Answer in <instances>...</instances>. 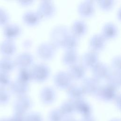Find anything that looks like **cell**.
Returning a JSON list of instances; mask_svg holds the SVG:
<instances>
[{"mask_svg": "<svg viewBox=\"0 0 121 121\" xmlns=\"http://www.w3.org/2000/svg\"><path fill=\"white\" fill-rule=\"evenodd\" d=\"M70 32L68 28L64 26L59 25L55 26L50 33L51 43L56 48L62 47L64 39Z\"/></svg>", "mask_w": 121, "mask_h": 121, "instance_id": "obj_1", "label": "cell"}, {"mask_svg": "<svg viewBox=\"0 0 121 121\" xmlns=\"http://www.w3.org/2000/svg\"><path fill=\"white\" fill-rule=\"evenodd\" d=\"M30 72L32 80L40 82L47 79L50 74V69L46 64L38 63L33 66Z\"/></svg>", "mask_w": 121, "mask_h": 121, "instance_id": "obj_2", "label": "cell"}, {"mask_svg": "<svg viewBox=\"0 0 121 121\" xmlns=\"http://www.w3.org/2000/svg\"><path fill=\"white\" fill-rule=\"evenodd\" d=\"M56 47L51 42H43L36 48L37 56L42 60H49L54 56Z\"/></svg>", "mask_w": 121, "mask_h": 121, "instance_id": "obj_3", "label": "cell"}, {"mask_svg": "<svg viewBox=\"0 0 121 121\" xmlns=\"http://www.w3.org/2000/svg\"><path fill=\"white\" fill-rule=\"evenodd\" d=\"M117 94L115 88L106 84L100 86L95 95L98 99L108 102L113 101Z\"/></svg>", "mask_w": 121, "mask_h": 121, "instance_id": "obj_4", "label": "cell"}, {"mask_svg": "<svg viewBox=\"0 0 121 121\" xmlns=\"http://www.w3.org/2000/svg\"><path fill=\"white\" fill-rule=\"evenodd\" d=\"M31 98L27 95L18 96L14 101L13 108L15 112L25 114L32 106Z\"/></svg>", "mask_w": 121, "mask_h": 121, "instance_id": "obj_5", "label": "cell"}, {"mask_svg": "<svg viewBox=\"0 0 121 121\" xmlns=\"http://www.w3.org/2000/svg\"><path fill=\"white\" fill-rule=\"evenodd\" d=\"M72 79L69 73L65 71L57 72L53 77V82L55 85L61 89H67L72 84Z\"/></svg>", "mask_w": 121, "mask_h": 121, "instance_id": "obj_6", "label": "cell"}, {"mask_svg": "<svg viewBox=\"0 0 121 121\" xmlns=\"http://www.w3.org/2000/svg\"><path fill=\"white\" fill-rule=\"evenodd\" d=\"M81 86L85 94L95 95L100 85L99 80L92 77L84 78Z\"/></svg>", "mask_w": 121, "mask_h": 121, "instance_id": "obj_7", "label": "cell"}, {"mask_svg": "<svg viewBox=\"0 0 121 121\" xmlns=\"http://www.w3.org/2000/svg\"><path fill=\"white\" fill-rule=\"evenodd\" d=\"M56 8L52 1L51 0H42L38 5L37 12L42 18H49L55 13Z\"/></svg>", "mask_w": 121, "mask_h": 121, "instance_id": "obj_8", "label": "cell"}, {"mask_svg": "<svg viewBox=\"0 0 121 121\" xmlns=\"http://www.w3.org/2000/svg\"><path fill=\"white\" fill-rule=\"evenodd\" d=\"M14 61L16 67L19 69L28 68L33 64L34 58L30 53L23 52L18 54Z\"/></svg>", "mask_w": 121, "mask_h": 121, "instance_id": "obj_9", "label": "cell"}, {"mask_svg": "<svg viewBox=\"0 0 121 121\" xmlns=\"http://www.w3.org/2000/svg\"><path fill=\"white\" fill-rule=\"evenodd\" d=\"M93 77L97 80L105 79L111 70L109 66L105 63L98 62L91 68Z\"/></svg>", "mask_w": 121, "mask_h": 121, "instance_id": "obj_10", "label": "cell"}, {"mask_svg": "<svg viewBox=\"0 0 121 121\" xmlns=\"http://www.w3.org/2000/svg\"><path fill=\"white\" fill-rule=\"evenodd\" d=\"M39 97L41 102L43 104H51L56 99V91L52 86H45L42 87L40 91Z\"/></svg>", "mask_w": 121, "mask_h": 121, "instance_id": "obj_11", "label": "cell"}, {"mask_svg": "<svg viewBox=\"0 0 121 121\" xmlns=\"http://www.w3.org/2000/svg\"><path fill=\"white\" fill-rule=\"evenodd\" d=\"M22 32V28L18 24L9 23L4 26L3 34L6 39L13 40L18 37Z\"/></svg>", "mask_w": 121, "mask_h": 121, "instance_id": "obj_12", "label": "cell"}, {"mask_svg": "<svg viewBox=\"0 0 121 121\" xmlns=\"http://www.w3.org/2000/svg\"><path fill=\"white\" fill-rule=\"evenodd\" d=\"M10 91L18 96L26 95L29 90L28 83H26L17 79L12 81L9 86Z\"/></svg>", "mask_w": 121, "mask_h": 121, "instance_id": "obj_13", "label": "cell"}, {"mask_svg": "<svg viewBox=\"0 0 121 121\" xmlns=\"http://www.w3.org/2000/svg\"><path fill=\"white\" fill-rule=\"evenodd\" d=\"M98 54L97 52L89 50L85 52L81 57V64L86 69L92 68L98 61Z\"/></svg>", "mask_w": 121, "mask_h": 121, "instance_id": "obj_14", "label": "cell"}, {"mask_svg": "<svg viewBox=\"0 0 121 121\" xmlns=\"http://www.w3.org/2000/svg\"><path fill=\"white\" fill-rule=\"evenodd\" d=\"M78 11L79 14L85 17H88L94 15L95 11L94 2L92 0H84L78 6Z\"/></svg>", "mask_w": 121, "mask_h": 121, "instance_id": "obj_15", "label": "cell"}, {"mask_svg": "<svg viewBox=\"0 0 121 121\" xmlns=\"http://www.w3.org/2000/svg\"><path fill=\"white\" fill-rule=\"evenodd\" d=\"M17 46L13 40L5 39L0 44V53L4 56L10 57L16 52Z\"/></svg>", "mask_w": 121, "mask_h": 121, "instance_id": "obj_16", "label": "cell"}, {"mask_svg": "<svg viewBox=\"0 0 121 121\" xmlns=\"http://www.w3.org/2000/svg\"><path fill=\"white\" fill-rule=\"evenodd\" d=\"M106 39L101 34L93 35L89 41V46L91 50L96 52L103 49L105 46Z\"/></svg>", "mask_w": 121, "mask_h": 121, "instance_id": "obj_17", "label": "cell"}, {"mask_svg": "<svg viewBox=\"0 0 121 121\" xmlns=\"http://www.w3.org/2000/svg\"><path fill=\"white\" fill-rule=\"evenodd\" d=\"M86 68L82 64L75 63L69 66L68 72L72 79H83L86 74Z\"/></svg>", "mask_w": 121, "mask_h": 121, "instance_id": "obj_18", "label": "cell"}, {"mask_svg": "<svg viewBox=\"0 0 121 121\" xmlns=\"http://www.w3.org/2000/svg\"><path fill=\"white\" fill-rule=\"evenodd\" d=\"M67 94L70 100L74 102L83 99L85 95L81 86L72 84L67 89Z\"/></svg>", "mask_w": 121, "mask_h": 121, "instance_id": "obj_19", "label": "cell"}, {"mask_svg": "<svg viewBox=\"0 0 121 121\" xmlns=\"http://www.w3.org/2000/svg\"><path fill=\"white\" fill-rule=\"evenodd\" d=\"M76 112H78L83 117L91 115L92 108L90 104L84 99L74 102Z\"/></svg>", "mask_w": 121, "mask_h": 121, "instance_id": "obj_20", "label": "cell"}, {"mask_svg": "<svg viewBox=\"0 0 121 121\" xmlns=\"http://www.w3.org/2000/svg\"><path fill=\"white\" fill-rule=\"evenodd\" d=\"M42 17L37 11L29 10L25 12L22 16V20L25 24L29 26H33L40 22Z\"/></svg>", "mask_w": 121, "mask_h": 121, "instance_id": "obj_21", "label": "cell"}, {"mask_svg": "<svg viewBox=\"0 0 121 121\" xmlns=\"http://www.w3.org/2000/svg\"><path fill=\"white\" fill-rule=\"evenodd\" d=\"M87 30L86 22L81 19L76 20L71 26V33L78 37L84 35Z\"/></svg>", "mask_w": 121, "mask_h": 121, "instance_id": "obj_22", "label": "cell"}, {"mask_svg": "<svg viewBox=\"0 0 121 121\" xmlns=\"http://www.w3.org/2000/svg\"><path fill=\"white\" fill-rule=\"evenodd\" d=\"M117 33L118 27L113 22H107L102 27L101 34L106 39L114 38Z\"/></svg>", "mask_w": 121, "mask_h": 121, "instance_id": "obj_23", "label": "cell"}, {"mask_svg": "<svg viewBox=\"0 0 121 121\" xmlns=\"http://www.w3.org/2000/svg\"><path fill=\"white\" fill-rule=\"evenodd\" d=\"M78 60V54L75 50H67L62 56L63 63L69 66L77 63Z\"/></svg>", "mask_w": 121, "mask_h": 121, "instance_id": "obj_24", "label": "cell"}, {"mask_svg": "<svg viewBox=\"0 0 121 121\" xmlns=\"http://www.w3.org/2000/svg\"><path fill=\"white\" fill-rule=\"evenodd\" d=\"M16 67L14 61L10 57H3L0 59V71L9 74Z\"/></svg>", "mask_w": 121, "mask_h": 121, "instance_id": "obj_25", "label": "cell"}, {"mask_svg": "<svg viewBox=\"0 0 121 121\" xmlns=\"http://www.w3.org/2000/svg\"><path fill=\"white\" fill-rule=\"evenodd\" d=\"M105 79L106 84L111 86L116 90L120 87L121 83L120 73L114 71H110Z\"/></svg>", "mask_w": 121, "mask_h": 121, "instance_id": "obj_26", "label": "cell"}, {"mask_svg": "<svg viewBox=\"0 0 121 121\" xmlns=\"http://www.w3.org/2000/svg\"><path fill=\"white\" fill-rule=\"evenodd\" d=\"M59 109L65 117H70L76 112L74 102L70 99L63 102Z\"/></svg>", "mask_w": 121, "mask_h": 121, "instance_id": "obj_27", "label": "cell"}, {"mask_svg": "<svg viewBox=\"0 0 121 121\" xmlns=\"http://www.w3.org/2000/svg\"><path fill=\"white\" fill-rule=\"evenodd\" d=\"M78 44V37L70 32L64 39L62 47L66 50H75Z\"/></svg>", "mask_w": 121, "mask_h": 121, "instance_id": "obj_28", "label": "cell"}, {"mask_svg": "<svg viewBox=\"0 0 121 121\" xmlns=\"http://www.w3.org/2000/svg\"><path fill=\"white\" fill-rule=\"evenodd\" d=\"M17 79L23 82L28 83L32 80L30 69L28 68L19 69Z\"/></svg>", "mask_w": 121, "mask_h": 121, "instance_id": "obj_29", "label": "cell"}, {"mask_svg": "<svg viewBox=\"0 0 121 121\" xmlns=\"http://www.w3.org/2000/svg\"><path fill=\"white\" fill-rule=\"evenodd\" d=\"M65 117L63 115L59 108L52 110L49 113V121H63Z\"/></svg>", "mask_w": 121, "mask_h": 121, "instance_id": "obj_30", "label": "cell"}, {"mask_svg": "<svg viewBox=\"0 0 121 121\" xmlns=\"http://www.w3.org/2000/svg\"><path fill=\"white\" fill-rule=\"evenodd\" d=\"M10 94L6 88L0 87V104L5 105L10 100Z\"/></svg>", "mask_w": 121, "mask_h": 121, "instance_id": "obj_31", "label": "cell"}, {"mask_svg": "<svg viewBox=\"0 0 121 121\" xmlns=\"http://www.w3.org/2000/svg\"><path fill=\"white\" fill-rule=\"evenodd\" d=\"M11 82L9 74L0 71V87L6 88L9 87Z\"/></svg>", "mask_w": 121, "mask_h": 121, "instance_id": "obj_32", "label": "cell"}, {"mask_svg": "<svg viewBox=\"0 0 121 121\" xmlns=\"http://www.w3.org/2000/svg\"><path fill=\"white\" fill-rule=\"evenodd\" d=\"M9 16L5 9L0 7V26H4L9 23Z\"/></svg>", "mask_w": 121, "mask_h": 121, "instance_id": "obj_33", "label": "cell"}, {"mask_svg": "<svg viewBox=\"0 0 121 121\" xmlns=\"http://www.w3.org/2000/svg\"><path fill=\"white\" fill-rule=\"evenodd\" d=\"M97 2L100 8L104 11L110 10L114 3V1L113 0H100Z\"/></svg>", "mask_w": 121, "mask_h": 121, "instance_id": "obj_34", "label": "cell"}, {"mask_svg": "<svg viewBox=\"0 0 121 121\" xmlns=\"http://www.w3.org/2000/svg\"><path fill=\"white\" fill-rule=\"evenodd\" d=\"M121 59L120 55L114 56L111 61V67L113 71L121 73Z\"/></svg>", "mask_w": 121, "mask_h": 121, "instance_id": "obj_35", "label": "cell"}, {"mask_svg": "<svg viewBox=\"0 0 121 121\" xmlns=\"http://www.w3.org/2000/svg\"><path fill=\"white\" fill-rule=\"evenodd\" d=\"M25 121H43V120L40 113L33 112L26 115Z\"/></svg>", "mask_w": 121, "mask_h": 121, "instance_id": "obj_36", "label": "cell"}, {"mask_svg": "<svg viewBox=\"0 0 121 121\" xmlns=\"http://www.w3.org/2000/svg\"><path fill=\"white\" fill-rule=\"evenodd\" d=\"M26 115L24 114L15 112L14 114L10 118V121H25Z\"/></svg>", "mask_w": 121, "mask_h": 121, "instance_id": "obj_37", "label": "cell"}, {"mask_svg": "<svg viewBox=\"0 0 121 121\" xmlns=\"http://www.w3.org/2000/svg\"><path fill=\"white\" fill-rule=\"evenodd\" d=\"M115 102V104L117 108L120 109L121 107V96L120 94H117L116 97L113 100Z\"/></svg>", "mask_w": 121, "mask_h": 121, "instance_id": "obj_38", "label": "cell"}, {"mask_svg": "<svg viewBox=\"0 0 121 121\" xmlns=\"http://www.w3.org/2000/svg\"><path fill=\"white\" fill-rule=\"evenodd\" d=\"M33 2H34L33 0H20L18 1V2L20 3V4L23 6L28 5L29 4H31Z\"/></svg>", "mask_w": 121, "mask_h": 121, "instance_id": "obj_39", "label": "cell"}, {"mask_svg": "<svg viewBox=\"0 0 121 121\" xmlns=\"http://www.w3.org/2000/svg\"><path fill=\"white\" fill-rule=\"evenodd\" d=\"M80 121H96L95 119L92 116V115L83 117Z\"/></svg>", "mask_w": 121, "mask_h": 121, "instance_id": "obj_40", "label": "cell"}, {"mask_svg": "<svg viewBox=\"0 0 121 121\" xmlns=\"http://www.w3.org/2000/svg\"><path fill=\"white\" fill-rule=\"evenodd\" d=\"M63 121H78L77 120H76L74 118H73L72 117H66L65 118L64 120H63Z\"/></svg>", "mask_w": 121, "mask_h": 121, "instance_id": "obj_41", "label": "cell"}, {"mask_svg": "<svg viewBox=\"0 0 121 121\" xmlns=\"http://www.w3.org/2000/svg\"><path fill=\"white\" fill-rule=\"evenodd\" d=\"M0 121H10V120L9 118H2L0 119Z\"/></svg>", "mask_w": 121, "mask_h": 121, "instance_id": "obj_42", "label": "cell"}, {"mask_svg": "<svg viewBox=\"0 0 121 121\" xmlns=\"http://www.w3.org/2000/svg\"><path fill=\"white\" fill-rule=\"evenodd\" d=\"M109 121H121L120 119H112L111 120Z\"/></svg>", "mask_w": 121, "mask_h": 121, "instance_id": "obj_43", "label": "cell"}]
</instances>
